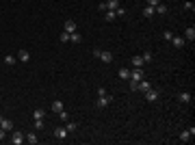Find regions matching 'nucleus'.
<instances>
[{
    "mask_svg": "<svg viewBox=\"0 0 195 145\" xmlns=\"http://www.w3.org/2000/svg\"><path fill=\"white\" fill-rule=\"evenodd\" d=\"M111 102H113V97H111L109 93H106V95H98V100H95V106H98V108H104V106H109Z\"/></svg>",
    "mask_w": 195,
    "mask_h": 145,
    "instance_id": "f257e3e1",
    "label": "nucleus"
},
{
    "mask_svg": "<svg viewBox=\"0 0 195 145\" xmlns=\"http://www.w3.org/2000/svg\"><path fill=\"white\" fill-rule=\"evenodd\" d=\"M143 78H145V72H143L141 67L130 69V80H137V82H139V80H143Z\"/></svg>",
    "mask_w": 195,
    "mask_h": 145,
    "instance_id": "f03ea898",
    "label": "nucleus"
},
{
    "mask_svg": "<svg viewBox=\"0 0 195 145\" xmlns=\"http://www.w3.org/2000/svg\"><path fill=\"white\" fill-rule=\"evenodd\" d=\"M11 143H13V145H22V143H24V132L15 130V132L11 134Z\"/></svg>",
    "mask_w": 195,
    "mask_h": 145,
    "instance_id": "7ed1b4c3",
    "label": "nucleus"
},
{
    "mask_svg": "<svg viewBox=\"0 0 195 145\" xmlns=\"http://www.w3.org/2000/svg\"><path fill=\"white\" fill-rule=\"evenodd\" d=\"M67 134H69V132H67V128H54V136H56L59 141H65V139H67Z\"/></svg>",
    "mask_w": 195,
    "mask_h": 145,
    "instance_id": "20e7f679",
    "label": "nucleus"
},
{
    "mask_svg": "<svg viewBox=\"0 0 195 145\" xmlns=\"http://www.w3.org/2000/svg\"><path fill=\"white\" fill-rule=\"evenodd\" d=\"M18 61L28 63V61H31V52H28V50H18Z\"/></svg>",
    "mask_w": 195,
    "mask_h": 145,
    "instance_id": "39448f33",
    "label": "nucleus"
},
{
    "mask_svg": "<svg viewBox=\"0 0 195 145\" xmlns=\"http://www.w3.org/2000/svg\"><path fill=\"white\" fill-rule=\"evenodd\" d=\"M150 89H152L150 80H145V78H143V80H139V85H137V91H143V93H145V91H150Z\"/></svg>",
    "mask_w": 195,
    "mask_h": 145,
    "instance_id": "423d86ee",
    "label": "nucleus"
},
{
    "mask_svg": "<svg viewBox=\"0 0 195 145\" xmlns=\"http://www.w3.org/2000/svg\"><path fill=\"white\" fill-rule=\"evenodd\" d=\"M158 95H160V93H158L156 89H150V91H145V100H147V102H156V100H158Z\"/></svg>",
    "mask_w": 195,
    "mask_h": 145,
    "instance_id": "0eeeda50",
    "label": "nucleus"
},
{
    "mask_svg": "<svg viewBox=\"0 0 195 145\" xmlns=\"http://www.w3.org/2000/svg\"><path fill=\"white\" fill-rule=\"evenodd\" d=\"M24 141L31 143V145H37V143H39V136H37L35 132H28V134H24Z\"/></svg>",
    "mask_w": 195,
    "mask_h": 145,
    "instance_id": "6e6552de",
    "label": "nucleus"
},
{
    "mask_svg": "<svg viewBox=\"0 0 195 145\" xmlns=\"http://www.w3.org/2000/svg\"><path fill=\"white\" fill-rule=\"evenodd\" d=\"M113 59H115V56H113V52H106V50H104V52H100V61H102V63H113Z\"/></svg>",
    "mask_w": 195,
    "mask_h": 145,
    "instance_id": "1a4fd4ad",
    "label": "nucleus"
},
{
    "mask_svg": "<svg viewBox=\"0 0 195 145\" xmlns=\"http://www.w3.org/2000/svg\"><path fill=\"white\" fill-rule=\"evenodd\" d=\"M130 63H132V67H143V65H145V61H143V56H141V54L132 56V59H130Z\"/></svg>",
    "mask_w": 195,
    "mask_h": 145,
    "instance_id": "9d476101",
    "label": "nucleus"
},
{
    "mask_svg": "<svg viewBox=\"0 0 195 145\" xmlns=\"http://www.w3.org/2000/svg\"><path fill=\"white\" fill-rule=\"evenodd\" d=\"M65 33H76V22L69 18V20H65Z\"/></svg>",
    "mask_w": 195,
    "mask_h": 145,
    "instance_id": "9b49d317",
    "label": "nucleus"
},
{
    "mask_svg": "<svg viewBox=\"0 0 195 145\" xmlns=\"http://www.w3.org/2000/svg\"><path fill=\"white\" fill-rule=\"evenodd\" d=\"M193 39H195V28L189 26V28L184 31V41H193Z\"/></svg>",
    "mask_w": 195,
    "mask_h": 145,
    "instance_id": "f8f14e48",
    "label": "nucleus"
},
{
    "mask_svg": "<svg viewBox=\"0 0 195 145\" xmlns=\"http://www.w3.org/2000/svg\"><path fill=\"white\" fill-rule=\"evenodd\" d=\"M171 44H173V48L180 50V48H184V37H176V35H173V37H171Z\"/></svg>",
    "mask_w": 195,
    "mask_h": 145,
    "instance_id": "ddd939ff",
    "label": "nucleus"
},
{
    "mask_svg": "<svg viewBox=\"0 0 195 145\" xmlns=\"http://www.w3.org/2000/svg\"><path fill=\"white\" fill-rule=\"evenodd\" d=\"M15 63H18V56H13V54H7V56H5V65H7V67H13Z\"/></svg>",
    "mask_w": 195,
    "mask_h": 145,
    "instance_id": "4468645a",
    "label": "nucleus"
},
{
    "mask_svg": "<svg viewBox=\"0 0 195 145\" xmlns=\"http://www.w3.org/2000/svg\"><path fill=\"white\" fill-rule=\"evenodd\" d=\"M117 7H122L119 0H106V11H115Z\"/></svg>",
    "mask_w": 195,
    "mask_h": 145,
    "instance_id": "2eb2a0df",
    "label": "nucleus"
},
{
    "mask_svg": "<svg viewBox=\"0 0 195 145\" xmlns=\"http://www.w3.org/2000/svg\"><path fill=\"white\" fill-rule=\"evenodd\" d=\"M178 100H180V104H189V102H191V93H186V91H182V93L178 95Z\"/></svg>",
    "mask_w": 195,
    "mask_h": 145,
    "instance_id": "dca6fc26",
    "label": "nucleus"
},
{
    "mask_svg": "<svg viewBox=\"0 0 195 145\" xmlns=\"http://www.w3.org/2000/svg\"><path fill=\"white\" fill-rule=\"evenodd\" d=\"M0 128H5L7 132H11V130H13V121H11V119H2V123H0Z\"/></svg>",
    "mask_w": 195,
    "mask_h": 145,
    "instance_id": "f3484780",
    "label": "nucleus"
},
{
    "mask_svg": "<svg viewBox=\"0 0 195 145\" xmlns=\"http://www.w3.org/2000/svg\"><path fill=\"white\" fill-rule=\"evenodd\" d=\"M44 117H46V110L44 108H35L33 110V119H44Z\"/></svg>",
    "mask_w": 195,
    "mask_h": 145,
    "instance_id": "a211bd4d",
    "label": "nucleus"
},
{
    "mask_svg": "<svg viewBox=\"0 0 195 145\" xmlns=\"http://www.w3.org/2000/svg\"><path fill=\"white\" fill-rule=\"evenodd\" d=\"M154 15H156L154 7H145V9H143V18H154Z\"/></svg>",
    "mask_w": 195,
    "mask_h": 145,
    "instance_id": "6ab92c4d",
    "label": "nucleus"
},
{
    "mask_svg": "<svg viewBox=\"0 0 195 145\" xmlns=\"http://www.w3.org/2000/svg\"><path fill=\"white\" fill-rule=\"evenodd\" d=\"M69 41H72V44H80V41H82V37L78 35V31H76V33H69Z\"/></svg>",
    "mask_w": 195,
    "mask_h": 145,
    "instance_id": "aec40b11",
    "label": "nucleus"
},
{
    "mask_svg": "<svg viewBox=\"0 0 195 145\" xmlns=\"http://www.w3.org/2000/svg\"><path fill=\"white\" fill-rule=\"evenodd\" d=\"M117 76H119L122 80H128V78H130V69H124V67H122V69L117 72Z\"/></svg>",
    "mask_w": 195,
    "mask_h": 145,
    "instance_id": "412c9836",
    "label": "nucleus"
},
{
    "mask_svg": "<svg viewBox=\"0 0 195 145\" xmlns=\"http://www.w3.org/2000/svg\"><path fill=\"white\" fill-rule=\"evenodd\" d=\"M59 110H63V102L61 100H54L52 102V113H59Z\"/></svg>",
    "mask_w": 195,
    "mask_h": 145,
    "instance_id": "4be33fe9",
    "label": "nucleus"
},
{
    "mask_svg": "<svg viewBox=\"0 0 195 145\" xmlns=\"http://www.w3.org/2000/svg\"><path fill=\"white\" fill-rule=\"evenodd\" d=\"M154 11H156L158 15H165V13H167V5H163V2H160L158 7H154Z\"/></svg>",
    "mask_w": 195,
    "mask_h": 145,
    "instance_id": "5701e85b",
    "label": "nucleus"
},
{
    "mask_svg": "<svg viewBox=\"0 0 195 145\" xmlns=\"http://www.w3.org/2000/svg\"><path fill=\"white\" fill-rule=\"evenodd\" d=\"M182 143H189L191 141V134H189V130H184V132H180V136H178Z\"/></svg>",
    "mask_w": 195,
    "mask_h": 145,
    "instance_id": "b1692460",
    "label": "nucleus"
},
{
    "mask_svg": "<svg viewBox=\"0 0 195 145\" xmlns=\"http://www.w3.org/2000/svg\"><path fill=\"white\" fill-rule=\"evenodd\" d=\"M115 18H117V15H115V11H104V20H106V22H113Z\"/></svg>",
    "mask_w": 195,
    "mask_h": 145,
    "instance_id": "393cba45",
    "label": "nucleus"
},
{
    "mask_svg": "<svg viewBox=\"0 0 195 145\" xmlns=\"http://www.w3.org/2000/svg\"><path fill=\"white\" fill-rule=\"evenodd\" d=\"M59 41H61V44H67V41H69V33H65V31H63V33L59 35Z\"/></svg>",
    "mask_w": 195,
    "mask_h": 145,
    "instance_id": "a878e982",
    "label": "nucleus"
},
{
    "mask_svg": "<svg viewBox=\"0 0 195 145\" xmlns=\"http://www.w3.org/2000/svg\"><path fill=\"white\" fill-rule=\"evenodd\" d=\"M65 128H67V132H76V130H78V126H76L74 121H67V123H65Z\"/></svg>",
    "mask_w": 195,
    "mask_h": 145,
    "instance_id": "bb28decb",
    "label": "nucleus"
},
{
    "mask_svg": "<svg viewBox=\"0 0 195 145\" xmlns=\"http://www.w3.org/2000/svg\"><path fill=\"white\" fill-rule=\"evenodd\" d=\"M115 15H117V18H124V15H126V9H124V7H117V9H115Z\"/></svg>",
    "mask_w": 195,
    "mask_h": 145,
    "instance_id": "cd10ccee",
    "label": "nucleus"
},
{
    "mask_svg": "<svg viewBox=\"0 0 195 145\" xmlns=\"http://www.w3.org/2000/svg\"><path fill=\"white\" fill-rule=\"evenodd\" d=\"M141 56H143V61H145V63H152V59H154V56H152V52H143Z\"/></svg>",
    "mask_w": 195,
    "mask_h": 145,
    "instance_id": "c85d7f7f",
    "label": "nucleus"
},
{
    "mask_svg": "<svg viewBox=\"0 0 195 145\" xmlns=\"http://www.w3.org/2000/svg\"><path fill=\"white\" fill-rule=\"evenodd\" d=\"M33 123H35V130H41L44 128V119H35Z\"/></svg>",
    "mask_w": 195,
    "mask_h": 145,
    "instance_id": "c756f323",
    "label": "nucleus"
},
{
    "mask_svg": "<svg viewBox=\"0 0 195 145\" xmlns=\"http://www.w3.org/2000/svg\"><path fill=\"white\" fill-rule=\"evenodd\" d=\"M171 37H173V33H171V31H165V33H163V39H167V41H171Z\"/></svg>",
    "mask_w": 195,
    "mask_h": 145,
    "instance_id": "7c9ffc66",
    "label": "nucleus"
},
{
    "mask_svg": "<svg viewBox=\"0 0 195 145\" xmlns=\"http://www.w3.org/2000/svg\"><path fill=\"white\" fill-rule=\"evenodd\" d=\"M128 80H130V78H128ZM137 85H139L137 80H130V82H128V87H130V91H137Z\"/></svg>",
    "mask_w": 195,
    "mask_h": 145,
    "instance_id": "2f4dec72",
    "label": "nucleus"
},
{
    "mask_svg": "<svg viewBox=\"0 0 195 145\" xmlns=\"http://www.w3.org/2000/svg\"><path fill=\"white\" fill-rule=\"evenodd\" d=\"M59 117H61V121H67V119H69V115H67L65 110H59Z\"/></svg>",
    "mask_w": 195,
    "mask_h": 145,
    "instance_id": "473e14b6",
    "label": "nucleus"
},
{
    "mask_svg": "<svg viewBox=\"0 0 195 145\" xmlns=\"http://www.w3.org/2000/svg\"><path fill=\"white\" fill-rule=\"evenodd\" d=\"M145 2H147V7H158L160 0H145Z\"/></svg>",
    "mask_w": 195,
    "mask_h": 145,
    "instance_id": "72a5a7b5",
    "label": "nucleus"
},
{
    "mask_svg": "<svg viewBox=\"0 0 195 145\" xmlns=\"http://www.w3.org/2000/svg\"><path fill=\"white\" fill-rule=\"evenodd\" d=\"M7 139V130L5 128H0V141H5Z\"/></svg>",
    "mask_w": 195,
    "mask_h": 145,
    "instance_id": "f704fd0d",
    "label": "nucleus"
},
{
    "mask_svg": "<svg viewBox=\"0 0 195 145\" xmlns=\"http://www.w3.org/2000/svg\"><path fill=\"white\" fill-rule=\"evenodd\" d=\"M184 9H186V11H193L195 7H193V2H184Z\"/></svg>",
    "mask_w": 195,
    "mask_h": 145,
    "instance_id": "c9c22d12",
    "label": "nucleus"
},
{
    "mask_svg": "<svg viewBox=\"0 0 195 145\" xmlns=\"http://www.w3.org/2000/svg\"><path fill=\"white\" fill-rule=\"evenodd\" d=\"M2 119H5V117H2V115H0V123H2Z\"/></svg>",
    "mask_w": 195,
    "mask_h": 145,
    "instance_id": "e433bc0d",
    "label": "nucleus"
}]
</instances>
